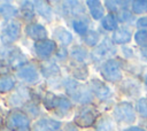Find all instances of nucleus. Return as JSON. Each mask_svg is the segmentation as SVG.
Returning a JSON list of instances; mask_svg holds the SVG:
<instances>
[{
    "label": "nucleus",
    "instance_id": "nucleus-11",
    "mask_svg": "<svg viewBox=\"0 0 147 131\" xmlns=\"http://www.w3.org/2000/svg\"><path fill=\"white\" fill-rule=\"evenodd\" d=\"M60 8L61 14L64 17H71V20L85 15V7L82 6V2L79 1H63L61 2Z\"/></svg>",
    "mask_w": 147,
    "mask_h": 131
},
{
    "label": "nucleus",
    "instance_id": "nucleus-9",
    "mask_svg": "<svg viewBox=\"0 0 147 131\" xmlns=\"http://www.w3.org/2000/svg\"><path fill=\"white\" fill-rule=\"evenodd\" d=\"M96 120V113L92 107L82 106L75 114L74 123L80 128H88L94 124Z\"/></svg>",
    "mask_w": 147,
    "mask_h": 131
},
{
    "label": "nucleus",
    "instance_id": "nucleus-38",
    "mask_svg": "<svg viewBox=\"0 0 147 131\" xmlns=\"http://www.w3.org/2000/svg\"><path fill=\"white\" fill-rule=\"evenodd\" d=\"M137 26L140 28L141 30H145L147 28V17L144 16V17H140L138 21H137Z\"/></svg>",
    "mask_w": 147,
    "mask_h": 131
},
{
    "label": "nucleus",
    "instance_id": "nucleus-10",
    "mask_svg": "<svg viewBox=\"0 0 147 131\" xmlns=\"http://www.w3.org/2000/svg\"><path fill=\"white\" fill-rule=\"evenodd\" d=\"M115 44L113 41H110L108 38L103 39L91 53V57L94 61H100L103 60L106 57H110L116 53V48L114 46Z\"/></svg>",
    "mask_w": 147,
    "mask_h": 131
},
{
    "label": "nucleus",
    "instance_id": "nucleus-29",
    "mask_svg": "<svg viewBox=\"0 0 147 131\" xmlns=\"http://www.w3.org/2000/svg\"><path fill=\"white\" fill-rule=\"evenodd\" d=\"M23 111H24L30 118L39 117V115H40V107H39V105L37 103V101L31 100V101H29V102L23 107Z\"/></svg>",
    "mask_w": 147,
    "mask_h": 131
},
{
    "label": "nucleus",
    "instance_id": "nucleus-5",
    "mask_svg": "<svg viewBox=\"0 0 147 131\" xmlns=\"http://www.w3.org/2000/svg\"><path fill=\"white\" fill-rule=\"evenodd\" d=\"M57 49V44L52 39H44L40 41H36L32 46V51L34 55L42 62L49 60V57L55 54Z\"/></svg>",
    "mask_w": 147,
    "mask_h": 131
},
{
    "label": "nucleus",
    "instance_id": "nucleus-19",
    "mask_svg": "<svg viewBox=\"0 0 147 131\" xmlns=\"http://www.w3.org/2000/svg\"><path fill=\"white\" fill-rule=\"evenodd\" d=\"M20 16L29 23H32V21L36 17V10H34V3L33 1H20Z\"/></svg>",
    "mask_w": 147,
    "mask_h": 131
},
{
    "label": "nucleus",
    "instance_id": "nucleus-27",
    "mask_svg": "<svg viewBox=\"0 0 147 131\" xmlns=\"http://www.w3.org/2000/svg\"><path fill=\"white\" fill-rule=\"evenodd\" d=\"M117 22H118L117 21V16H115V14L108 13L101 20V26L107 31H115L118 28L117 26Z\"/></svg>",
    "mask_w": 147,
    "mask_h": 131
},
{
    "label": "nucleus",
    "instance_id": "nucleus-35",
    "mask_svg": "<svg viewBox=\"0 0 147 131\" xmlns=\"http://www.w3.org/2000/svg\"><path fill=\"white\" fill-rule=\"evenodd\" d=\"M54 55H55V59H56L59 62H64V60H67V59H68L69 52H68L67 47H63V46H59Z\"/></svg>",
    "mask_w": 147,
    "mask_h": 131
},
{
    "label": "nucleus",
    "instance_id": "nucleus-20",
    "mask_svg": "<svg viewBox=\"0 0 147 131\" xmlns=\"http://www.w3.org/2000/svg\"><path fill=\"white\" fill-rule=\"evenodd\" d=\"M33 3H34L36 14L40 15L47 22H51L53 20L54 11H53V7L49 5V2H46V1H33Z\"/></svg>",
    "mask_w": 147,
    "mask_h": 131
},
{
    "label": "nucleus",
    "instance_id": "nucleus-18",
    "mask_svg": "<svg viewBox=\"0 0 147 131\" xmlns=\"http://www.w3.org/2000/svg\"><path fill=\"white\" fill-rule=\"evenodd\" d=\"M132 39V32L131 30L123 25V26H118L114 32H113V36H111V41L114 44H117V45H123V44H127L130 43Z\"/></svg>",
    "mask_w": 147,
    "mask_h": 131
},
{
    "label": "nucleus",
    "instance_id": "nucleus-40",
    "mask_svg": "<svg viewBox=\"0 0 147 131\" xmlns=\"http://www.w3.org/2000/svg\"><path fill=\"white\" fill-rule=\"evenodd\" d=\"M124 131H145L144 129L139 128V126H129L127 129H125Z\"/></svg>",
    "mask_w": 147,
    "mask_h": 131
},
{
    "label": "nucleus",
    "instance_id": "nucleus-8",
    "mask_svg": "<svg viewBox=\"0 0 147 131\" xmlns=\"http://www.w3.org/2000/svg\"><path fill=\"white\" fill-rule=\"evenodd\" d=\"M114 118L121 123L132 124L136 120L133 106L126 101H122L117 103L114 108Z\"/></svg>",
    "mask_w": 147,
    "mask_h": 131
},
{
    "label": "nucleus",
    "instance_id": "nucleus-33",
    "mask_svg": "<svg viewBox=\"0 0 147 131\" xmlns=\"http://www.w3.org/2000/svg\"><path fill=\"white\" fill-rule=\"evenodd\" d=\"M134 41L142 47H147V30L139 29L134 34Z\"/></svg>",
    "mask_w": 147,
    "mask_h": 131
},
{
    "label": "nucleus",
    "instance_id": "nucleus-26",
    "mask_svg": "<svg viewBox=\"0 0 147 131\" xmlns=\"http://www.w3.org/2000/svg\"><path fill=\"white\" fill-rule=\"evenodd\" d=\"M88 76V69L86 67L85 63H78V62H74V67H72V78H75L76 80H83Z\"/></svg>",
    "mask_w": 147,
    "mask_h": 131
},
{
    "label": "nucleus",
    "instance_id": "nucleus-44",
    "mask_svg": "<svg viewBox=\"0 0 147 131\" xmlns=\"http://www.w3.org/2000/svg\"><path fill=\"white\" fill-rule=\"evenodd\" d=\"M0 131H10V130H9L8 128H6V126H5V128H2V129H1Z\"/></svg>",
    "mask_w": 147,
    "mask_h": 131
},
{
    "label": "nucleus",
    "instance_id": "nucleus-39",
    "mask_svg": "<svg viewBox=\"0 0 147 131\" xmlns=\"http://www.w3.org/2000/svg\"><path fill=\"white\" fill-rule=\"evenodd\" d=\"M64 131H78V129H77L76 124L72 122V123H68V124H65V126H64Z\"/></svg>",
    "mask_w": 147,
    "mask_h": 131
},
{
    "label": "nucleus",
    "instance_id": "nucleus-14",
    "mask_svg": "<svg viewBox=\"0 0 147 131\" xmlns=\"http://www.w3.org/2000/svg\"><path fill=\"white\" fill-rule=\"evenodd\" d=\"M39 70L41 75L48 80H54L57 77H60V68L55 61H42L39 66Z\"/></svg>",
    "mask_w": 147,
    "mask_h": 131
},
{
    "label": "nucleus",
    "instance_id": "nucleus-3",
    "mask_svg": "<svg viewBox=\"0 0 147 131\" xmlns=\"http://www.w3.org/2000/svg\"><path fill=\"white\" fill-rule=\"evenodd\" d=\"M31 100H33V97L29 87L21 85L9 94V97L7 98V105L11 109H18L23 108Z\"/></svg>",
    "mask_w": 147,
    "mask_h": 131
},
{
    "label": "nucleus",
    "instance_id": "nucleus-42",
    "mask_svg": "<svg viewBox=\"0 0 147 131\" xmlns=\"http://www.w3.org/2000/svg\"><path fill=\"white\" fill-rule=\"evenodd\" d=\"M3 64H5V63H3V61L0 59V74H2V72H1V68H2V66H3Z\"/></svg>",
    "mask_w": 147,
    "mask_h": 131
},
{
    "label": "nucleus",
    "instance_id": "nucleus-6",
    "mask_svg": "<svg viewBox=\"0 0 147 131\" xmlns=\"http://www.w3.org/2000/svg\"><path fill=\"white\" fill-rule=\"evenodd\" d=\"M16 78L26 85H34L39 82L40 70L37 64L28 62L24 67L16 71Z\"/></svg>",
    "mask_w": 147,
    "mask_h": 131
},
{
    "label": "nucleus",
    "instance_id": "nucleus-37",
    "mask_svg": "<svg viewBox=\"0 0 147 131\" xmlns=\"http://www.w3.org/2000/svg\"><path fill=\"white\" fill-rule=\"evenodd\" d=\"M105 5H106V8H107L111 14H114L115 11L118 10V6H117L118 2H117V1H106Z\"/></svg>",
    "mask_w": 147,
    "mask_h": 131
},
{
    "label": "nucleus",
    "instance_id": "nucleus-1",
    "mask_svg": "<svg viewBox=\"0 0 147 131\" xmlns=\"http://www.w3.org/2000/svg\"><path fill=\"white\" fill-rule=\"evenodd\" d=\"M62 85L65 90L67 97L82 106H85L90 103L93 100V93L90 90V87L82 85L78 80L75 78H65L62 80Z\"/></svg>",
    "mask_w": 147,
    "mask_h": 131
},
{
    "label": "nucleus",
    "instance_id": "nucleus-13",
    "mask_svg": "<svg viewBox=\"0 0 147 131\" xmlns=\"http://www.w3.org/2000/svg\"><path fill=\"white\" fill-rule=\"evenodd\" d=\"M24 32L26 34V37H29L30 39L34 40L36 41H40V40H44V39H47V29L40 24V23H37V22H32V23H29L26 24L25 29H24Z\"/></svg>",
    "mask_w": 147,
    "mask_h": 131
},
{
    "label": "nucleus",
    "instance_id": "nucleus-21",
    "mask_svg": "<svg viewBox=\"0 0 147 131\" xmlns=\"http://www.w3.org/2000/svg\"><path fill=\"white\" fill-rule=\"evenodd\" d=\"M18 14H20L18 8L14 6L11 2H8V1L0 2V16L7 22L13 21L16 16H18Z\"/></svg>",
    "mask_w": 147,
    "mask_h": 131
},
{
    "label": "nucleus",
    "instance_id": "nucleus-15",
    "mask_svg": "<svg viewBox=\"0 0 147 131\" xmlns=\"http://www.w3.org/2000/svg\"><path fill=\"white\" fill-rule=\"evenodd\" d=\"M90 90L100 100L108 99L110 97V94H111L110 88L103 82H101L100 79H96V78L91 79V82H90Z\"/></svg>",
    "mask_w": 147,
    "mask_h": 131
},
{
    "label": "nucleus",
    "instance_id": "nucleus-4",
    "mask_svg": "<svg viewBox=\"0 0 147 131\" xmlns=\"http://www.w3.org/2000/svg\"><path fill=\"white\" fill-rule=\"evenodd\" d=\"M3 61H6L8 68H10L14 71H17L28 63V57L20 48L9 46L7 47V52L5 53Z\"/></svg>",
    "mask_w": 147,
    "mask_h": 131
},
{
    "label": "nucleus",
    "instance_id": "nucleus-34",
    "mask_svg": "<svg viewBox=\"0 0 147 131\" xmlns=\"http://www.w3.org/2000/svg\"><path fill=\"white\" fill-rule=\"evenodd\" d=\"M131 18H132V13L129 11L126 8H123L117 13V21L121 23H126Z\"/></svg>",
    "mask_w": 147,
    "mask_h": 131
},
{
    "label": "nucleus",
    "instance_id": "nucleus-32",
    "mask_svg": "<svg viewBox=\"0 0 147 131\" xmlns=\"http://www.w3.org/2000/svg\"><path fill=\"white\" fill-rule=\"evenodd\" d=\"M56 97L53 92H46L45 95H44V99H42V102H44V106L48 109V110H53L54 109V105H55V101H56Z\"/></svg>",
    "mask_w": 147,
    "mask_h": 131
},
{
    "label": "nucleus",
    "instance_id": "nucleus-36",
    "mask_svg": "<svg viewBox=\"0 0 147 131\" xmlns=\"http://www.w3.org/2000/svg\"><path fill=\"white\" fill-rule=\"evenodd\" d=\"M137 110L142 117H147V98H140L138 100Z\"/></svg>",
    "mask_w": 147,
    "mask_h": 131
},
{
    "label": "nucleus",
    "instance_id": "nucleus-24",
    "mask_svg": "<svg viewBox=\"0 0 147 131\" xmlns=\"http://www.w3.org/2000/svg\"><path fill=\"white\" fill-rule=\"evenodd\" d=\"M85 3L87 5V8L90 10L92 18L98 21V20H102L105 17V8L100 1L93 0V1H86Z\"/></svg>",
    "mask_w": 147,
    "mask_h": 131
},
{
    "label": "nucleus",
    "instance_id": "nucleus-22",
    "mask_svg": "<svg viewBox=\"0 0 147 131\" xmlns=\"http://www.w3.org/2000/svg\"><path fill=\"white\" fill-rule=\"evenodd\" d=\"M16 88V78L8 74V72H2L0 74V93H9L13 92Z\"/></svg>",
    "mask_w": 147,
    "mask_h": 131
},
{
    "label": "nucleus",
    "instance_id": "nucleus-2",
    "mask_svg": "<svg viewBox=\"0 0 147 131\" xmlns=\"http://www.w3.org/2000/svg\"><path fill=\"white\" fill-rule=\"evenodd\" d=\"M21 34V23L16 20L6 22L0 31V41L2 46L9 47L17 41Z\"/></svg>",
    "mask_w": 147,
    "mask_h": 131
},
{
    "label": "nucleus",
    "instance_id": "nucleus-23",
    "mask_svg": "<svg viewBox=\"0 0 147 131\" xmlns=\"http://www.w3.org/2000/svg\"><path fill=\"white\" fill-rule=\"evenodd\" d=\"M70 23H71V28L74 29V31L78 33L79 36H84L88 31V20H86L85 15L72 18Z\"/></svg>",
    "mask_w": 147,
    "mask_h": 131
},
{
    "label": "nucleus",
    "instance_id": "nucleus-41",
    "mask_svg": "<svg viewBox=\"0 0 147 131\" xmlns=\"http://www.w3.org/2000/svg\"><path fill=\"white\" fill-rule=\"evenodd\" d=\"M142 54H144V55L147 57V47H145V48H144V51H142Z\"/></svg>",
    "mask_w": 147,
    "mask_h": 131
},
{
    "label": "nucleus",
    "instance_id": "nucleus-7",
    "mask_svg": "<svg viewBox=\"0 0 147 131\" xmlns=\"http://www.w3.org/2000/svg\"><path fill=\"white\" fill-rule=\"evenodd\" d=\"M101 75L107 82H118L122 79V71L119 63L114 59L106 60L101 66Z\"/></svg>",
    "mask_w": 147,
    "mask_h": 131
},
{
    "label": "nucleus",
    "instance_id": "nucleus-17",
    "mask_svg": "<svg viewBox=\"0 0 147 131\" xmlns=\"http://www.w3.org/2000/svg\"><path fill=\"white\" fill-rule=\"evenodd\" d=\"M53 37H54V41L63 47L69 46L74 41V36L63 26H56L53 31Z\"/></svg>",
    "mask_w": 147,
    "mask_h": 131
},
{
    "label": "nucleus",
    "instance_id": "nucleus-16",
    "mask_svg": "<svg viewBox=\"0 0 147 131\" xmlns=\"http://www.w3.org/2000/svg\"><path fill=\"white\" fill-rule=\"evenodd\" d=\"M62 123L55 118H40L36 122L32 128V131H56L61 129Z\"/></svg>",
    "mask_w": 147,
    "mask_h": 131
},
{
    "label": "nucleus",
    "instance_id": "nucleus-46",
    "mask_svg": "<svg viewBox=\"0 0 147 131\" xmlns=\"http://www.w3.org/2000/svg\"><path fill=\"white\" fill-rule=\"evenodd\" d=\"M56 131H62V130H61V129H60V130H56Z\"/></svg>",
    "mask_w": 147,
    "mask_h": 131
},
{
    "label": "nucleus",
    "instance_id": "nucleus-31",
    "mask_svg": "<svg viewBox=\"0 0 147 131\" xmlns=\"http://www.w3.org/2000/svg\"><path fill=\"white\" fill-rule=\"evenodd\" d=\"M131 8L134 14H144L147 11V1L146 0H137L131 2Z\"/></svg>",
    "mask_w": 147,
    "mask_h": 131
},
{
    "label": "nucleus",
    "instance_id": "nucleus-25",
    "mask_svg": "<svg viewBox=\"0 0 147 131\" xmlns=\"http://www.w3.org/2000/svg\"><path fill=\"white\" fill-rule=\"evenodd\" d=\"M70 55H71L74 62L84 63V61L87 57V49L85 47H83L82 45H74L70 51Z\"/></svg>",
    "mask_w": 147,
    "mask_h": 131
},
{
    "label": "nucleus",
    "instance_id": "nucleus-12",
    "mask_svg": "<svg viewBox=\"0 0 147 131\" xmlns=\"http://www.w3.org/2000/svg\"><path fill=\"white\" fill-rule=\"evenodd\" d=\"M53 111L57 117H68L72 111V101L64 94L57 95Z\"/></svg>",
    "mask_w": 147,
    "mask_h": 131
},
{
    "label": "nucleus",
    "instance_id": "nucleus-28",
    "mask_svg": "<svg viewBox=\"0 0 147 131\" xmlns=\"http://www.w3.org/2000/svg\"><path fill=\"white\" fill-rule=\"evenodd\" d=\"M99 40H100V36L94 30H88L84 36H82V41L90 47H96Z\"/></svg>",
    "mask_w": 147,
    "mask_h": 131
},
{
    "label": "nucleus",
    "instance_id": "nucleus-30",
    "mask_svg": "<svg viewBox=\"0 0 147 131\" xmlns=\"http://www.w3.org/2000/svg\"><path fill=\"white\" fill-rule=\"evenodd\" d=\"M96 131H115L114 122L110 117H102L96 122Z\"/></svg>",
    "mask_w": 147,
    "mask_h": 131
},
{
    "label": "nucleus",
    "instance_id": "nucleus-43",
    "mask_svg": "<svg viewBox=\"0 0 147 131\" xmlns=\"http://www.w3.org/2000/svg\"><path fill=\"white\" fill-rule=\"evenodd\" d=\"M2 129V117H1V115H0V130Z\"/></svg>",
    "mask_w": 147,
    "mask_h": 131
},
{
    "label": "nucleus",
    "instance_id": "nucleus-45",
    "mask_svg": "<svg viewBox=\"0 0 147 131\" xmlns=\"http://www.w3.org/2000/svg\"><path fill=\"white\" fill-rule=\"evenodd\" d=\"M145 82H146V85H147V77H146V80Z\"/></svg>",
    "mask_w": 147,
    "mask_h": 131
}]
</instances>
